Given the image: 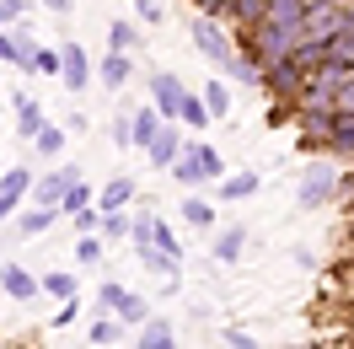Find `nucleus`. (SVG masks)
<instances>
[{"label":"nucleus","instance_id":"nucleus-18","mask_svg":"<svg viewBox=\"0 0 354 349\" xmlns=\"http://www.w3.org/2000/svg\"><path fill=\"white\" fill-rule=\"evenodd\" d=\"M11 108H17V134H22V140H32V134H38V129L48 124V118H44V108H38V102H32L27 91H17V97H11Z\"/></svg>","mask_w":354,"mask_h":349},{"label":"nucleus","instance_id":"nucleus-33","mask_svg":"<svg viewBox=\"0 0 354 349\" xmlns=\"http://www.w3.org/2000/svg\"><path fill=\"white\" fill-rule=\"evenodd\" d=\"M86 204H97V194H91V183L81 177V183L65 194V204H59V210H65V215H75V210H86Z\"/></svg>","mask_w":354,"mask_h":349},{"label":"nucleus","instance_id":"nucleus-32","mask_svg":"<svg viewBox=\"0 0 354 349\" xmlns=\"http://www.w3.org/2000/svg\"><path fill=\"white\" fill-rule=\"evenodd\" d=\"M108 140L118 145V151H134V118L129 113H118V118L108 124Z\"/></svg>","mask_w":354,"mask_h":349},{"label":"nucleus","instance_id":"nucleus-17","mask_svg":"<svg viewBox=\"0 0 354 349\" xmlns=\"http://www.w3.org/2000/svg\"><path fill=\"white\" fill-rule=\"evenodd\" d=\"M177 215L188 220V226H194V231H215V220H221V210H215V204H209V199H199V194H188V199H183V204H177Z\"/></svg>","mask_w":354,"mask_h":349},{"label":"nucleus","instance_id":"nucleus-10","mask_svg":"<svg viewBox=\"0 0 354 349\" xmlns=\"http://www.w3.org/2000/svg\"><path fill=\"white\" fill-rule=\"evenodd\" d=\"M0 290H6L11 301H38V296H44V274H32L22 263H0Z\"/></svg>","mask_w":354,"mask_h":349},{"label":"nucleus","instance_id":"nucleus-11","mask_svg":"<svg viewBox=\"0 0 354 349\" xmlns=\"http://www.w3.org/2000/svg\"><path fill=\"white\" fill-rule=\"evenodd\" d=\"M183 97H188V87L177 81L172 70H156V75H151V102L167 113V118H177V113H183Z\"/></svg>","mask_w":354,"mask_h":349},{"label":"nucleus","instance_id":"nucleus-6","mask_svg":"<svg viewBox=\"0 0 354 349\" xmlns=\"http://www.w3.org/2000/svg\"><path fill=\"white\" fill-rule=\"evenodd\" d=\"M349 22H354V17L344 11V0H317V6H306L301 33H306V38H317V44H328V38H338Z\"/></svg>","mask_w":354,"mask_h":349},{"label":"nucleus","instance_id":"nucleus-20","mask_svg":"<svg viewBox=\"0 0 354 349\" xmlns=\"http://www.w3.org/2000/svg\"><path fill=\"white\" fill-rule=\"evenodd\" d=\"M258 183H263V172H225L221 177V199L225 204H242V199L258 194Z\"/></svg>","mask_w":354,"mask_h":349},{"label":"nucleus","instance_id":"nucleus-12","mask_svg":"<svg viewBox=\"0 0 354 349\" xmlns=\"http://www.w3.org/2000/svg\"><path fill=\"white\" fill-rule=\"evenodd\" d=\"M59 48H65V91H86L91 87V60H86V44H70V38H59Z\"/></svg>","mask_w":354,"mask_h":349},{"label":"nucleus","instance_id":"nucleus-22","mask_svg":"<svg viewBox=\"0 0 354 349\" xmlns=\"http://www.w3.org/2000/svg\"><path fill=\"white\" fill-rule=\"evenodd\" d=\"M59 215H65V210H54V204H32V210H22V215H17V231H22V237H44Z\"/></svg>","mask_w":354,"mask_h":349},{"label":"nucleus","instance_id":"nucleus-15","mask_svg":"<svg viewBox=\"0 0 354 349\" xmlns=\"http://www.w3.org/2000/svg\"><path fill=\"white\" fill-rule=\"evenodd\" d=\"M134 349H177V328L167 317H151L134 328Z\"/></svg>","mask_w":354,"mask_h":349},{"label":"nucleus","instance_id":"nucleus-43","mask_svg":"<svg viewBox=\"0 0 354 349\" xmlns=\"http://www.w3.org/2000/svg\"><path fill=\"white\" fill-rule=\"evenodd\" d=\"M306 6H317V0H306Z\"/></svg>","mask_w":354,"mask_h":349},{"label":"nucleus","instance_id":"nucleus-25","mask_svg":"<svg viewBox=\"0 0 354 349\" xmlns=\"http://www.w3.org/2000/svg\"><path fill=\"white\" fill-rule=\"evenodd\" d=\"M65 134L70 129H59V124H44V129L32 134V151L44 156V161H59V156H65Z\"/></svg>","mask_w":354,"mask_h":349},{"label":"nucleus","instance_id":"nucleus-29","mask_svg":"<svg viewBox=\"0 0 354 349\" xmlns=\"http://www.w3.org/2000/svg\"><path fill=\"white\" fill-rule=\"evenodd\" d=\"M221 344L225 349H263V339H258L252 328H242V323H225L221 328Z\"/></svg>","mask_w":354,"mask_h":349},{"label":"nucleus","instance_id":"nucleus-19","mask_svg":"<svg viewBox=\"0 0 354 349\" xmlns=\"http://www.w3.org/2000/svg\"><path fill=\"white\" fill-rule=\"evenodd\" d=\"M134 258L145 263V269H151V274H161V280H177V253H167V247H156V242H145V247H134Z\"/></svg>","mask_w":354,"mask_h":349},{"label":"nucleus","instance_id":"nucleus-35","mask_svg":"<svg viewBox=\"0 0 354 349\" xmlns=\"http://www.w3.org/2000/svg\"><path fill=\"white\" fill-rule=\"evenodd\" d=\"M156 247H167V253H177V258H183V242H177V231H172L161 215H156Z\"/></svg>","mask_w":354,"mask_h":349},{"label":"nucleus","instance_id":"nucleus-23","mask_svg":"<svg viewBox=\"0 0 354 349\" xmlns=\"http://www.w3.org/2000/svg\"><path fill=\"white\" fill-rule=\"evenodd\" d=\"M97 204H102V210H129L134 204V177H108L102 194H97Z\"/></svg>","mask_w":354,"mask_h":349},{"label":"nucleus","instance_id":"nucleus-42","mask_svg":"<svg viewBox=\"0 0 354 349\" xmlns=\"http://www.w3.org/2000/svg\"><path fill=\"white\" fill-rule=\"evenodd\" d=\"M344 11H349V17H354V0H344Z\"/></svg>","mask_w":354,"mask_h":349},{"label":"nucleus","instance_id":"nucleus-4","mask_svg":"<svg viewBox=\"0 0 354 349\" xmlns=\"http://www.w3.org/2000/svg\"><path fill=\"white\" fill-rule=\"evenodd\" d=\"M97 306L113 312V317H124L129 328H140V323H151V317H156L151 301H145V296H134L129 285H118V280H102V285H97Z\"/></svg>","mask_w":354,"mask_h":349},{"label":"nucleus","instance_id":"nucleus-30","mask_svg":"<svg viewBox=\"0 0 354 349\" xmlns=\"http://www.w3.org/2000/svg\"><path fill=\"white\" fill-rule=\"evenodd\" d=\"M129 226H134L129 210H102V237L108 242H129Z\"/></svg>","mask_w":354,"mask_h":349},{"label":"nucleus","instance_id":"nucleus-3","mask_svg":"<svg viewBox=\"0 0 354 349\" xmlns=\"http://www.w3.org/2000/svg\"><path fill=\"white\" fill-rule=\"evenodd\" d=\"M338 194H344V177L333 172L328 161H311L306 172H301V183H295V204H301V210H322V204H333Z\"/></svg>","mask_w":354,"mask_h":349},{"label":"nucleus","instance_id":"nucleus-39","mask_svg":"<svg viewBox=\"0 0 354 349\" xmlns=\"http://www.w3.org/2000/svg\"><path fill=\"white\" fill-rule=\"evenodd\" d=\"M38 6H48L54 17H70V11H75V0H38Z\"/></svg>","mask_w":354,"mask_h":349},{"label":"nucleus","instance_id":"nucleus-13","mask_svg":"<svg viewBox=\"0 0 354 349\" xmlns=\"http://www.w3.org/2000/svg\"><path fill=\"white\" fill-rule=\"evenodd\" d=\"M97 81H102L108 91H124L134 81V60L124 54V48H108V54L97 60Z\"/></svg>","mask_w":354,"mask_h":349},{"label":"nucleus","instance_id":"nucleus-2","mask_svg":"<svg viewBox=\"0 0 354 349\" xmlns=\"http://www.w3.org/2000/svg\"><path fill=\"white\" fill-rule=\"evenodd\" d=\"M188 38H194V48H199L221 75H231V65H236V38H231V27H225L215 11H199V17L188 22Z\"/></svg>","mask_w":354,"mask_h":349},{"label":"nucleus","instance_id":"nucleus-1","mask_svg":"<svg viewBox=\"0 0 354 349\" xmlns=\"http://www.w3.org/2000/svg\"><path fill=\"white\" fill-rule=\"evenodd\" d=\"M225 172H231L225 156L215 151V145H204V140H188L183 156L172 161V183L177 188H204V183H221Z\"/></svg>","mask_w":354,"mask_h":349},{"label":"nucleus","instance_id":"nucleus-28","mask_svg":"<svg viewBox=\"0 0 354 349\" xmlns=\"http://www.w3.org/2000/svg\"><path fill=\"white\" fill-rule=\"evenodd\" d=\"M140 44H145V38L134 33V22H124V17H118V22H108V48H124V54H134Z\"/></svg>","mask_w":354,"mask_h":349},{"label":"nucleus","instance_id":"nucleus-7","mask_svg":"<svg viewBox=\"0 0 354 349\" xmlns=\"http://www.w3.org/2000/svg\"><path fill=\"white\" fill-rule=\"evenodd\" d=\"M81 177H86V167H75V161H59L54 172H38V183H32V204H54V210H59L65 194L81 183Z\"/></svg>","mask_w":354,"mask_h":349},{"label":"nucleus","instance_id":"nucleus-27","mask_svg":"<svg viewBox=\"0 0 354 349\" xmlns=\"http://www.w3.org/2000/svg\"><path fill=\"white\" fill-rule=\"evenodd\" d=\"M44 296L70 301V296H81V285H75V274H70V269H48V274H44Z\"/></svg>","mask_w":354,"mask_h":349},{"label":"nucleus","instance_id":"nucleus-31","mask_svg":"<svg viewBox=\"0 0 354 349\" xmlns=\"http://www.w3.org/2000/svg\"><path fill=\"white\" fill-rule=\"evenodd\" d=\"M124 317H97V323L86 328V344H113V339H118V333H124Z\"/></svg>","mask_w":354,"mask_h":349},{"label":"nucleus","instance_id":"nucleus-24","mask_svg":"<svg viewBox=\"0 0 354 349\" xmlns=\"http://www.w3.org/2000/svg\"><path fill=\"white\" fill-rule=\"evenodd\" d=\"M102 258H108V237H102V231H81V237H75V263L91 269V263H102Z\"/></svg>","mask_w":354,"mask_h":349},{"label":"nucleus","instance_id":"nucleus-26","mask_svg":"<svg viewBox=\"0 0 354 349\" xmlns=\"http://www.w3.org/2000/svg\"><path fill=\"white\" fill-rule=\"evenodd\" d=\"M177 124H183V129H209V124H215V113L204 108L199 91H188V97H183V113H177Z\"/></svg>","mask_w":354,"mask_h":349},{"label":"nucleus","instance_id":"nucleus-8","mask_svg":"<svg viewBox=\"0 0 354 349\" xmlns=\"http://www.w3.org/2000/svg\"><path fill=\"white\" fill-rule=\"evenodd\" d=\"M183 145H188V140H183V124H177V118H167V124H161V134L145 145V161H151L156 172H172V161L183 156Z\"/></svg>","mask_w":354,"mask_h":349},{"label":"nucleus","instance_id":"nucleus-44","mask_svg":"<svg viewBox=\"0 0 354 349\" xmlns=\"http://www.w3.org/2000/svg\"><path fill=\"white\" fill-rule=\"evenodd\" d=\"M295 349H306V344H295Z\"/></svg>","mask_w":354,"mask_h":349},{"label":"nucleus","instance_id":"nucleus-16","mask_svg":"<svg viewBox=\"0 0 354 349\" xmlns=\"http://www.w3.org/2000/svg\"><path fill=\"white\" fill-rule=\"evenodd\" d=\"M199 97H204V108L215 113V124L231 118V75H209V81L199 87Z\"/></svg>","mask_w":354,"mask_h":349},{"label":"nucleus","instance_id":"nucleus-14","mask_svg":"<svg viewBox=\"0 0 354 349\" xmlns=\"http://www.w3.org/2000/svg\"><path fill=\"white\" fill-rule=\"evenodd\" d=\"M242 253H247V226H242V220L221 226V231H215V247H209V258H215V263H242Z\"/></svg>","mask_w":354,"mask_h":349},{"label":"nucleus","instance_id":"nucleus-37","mask_svg":"<svg viewBox=\"0 0 354 349\" xmlns=\"http://www.w3.org/2000/svg\"><path fill=\"white\" fill-rule=\"evenodd\" d=\"M75 317H81V296H70L65 306H59V312H54V323L65 328V323H75Z\"/></svg>","mask_w":354,"mask_h":349},{"label":"nucleus","instance_id":"nucleus-40","mask_svg":"<svg viewBox=\"0 0 354 349\" xmlns=\"http://www.w3.org/2000/svg\"><path fill=\"white\" fill-rule=\"evenodd\" d=\"M0 27H17V11H11L6 0H0Z\"/></svg>","mask_w":354,"mask_h":349},{"label":"nucleus","instance_id":"nucleus-34","mask_svg":"<svg viewBox=\"0 0 354 349\" xmlns=\"http://www.w3.org/2000/svg\"><path fill=\"white\" fill-rule=\"evenodd\" d=\"M75 237H81V231H102V204H86V210H75Z\"/></svg>","mask_w":354,"mask_h":349},{"label":"nucleus","instance_id":"nucleus-21","mask_svg":"<svg viewBox=\"0 0 354 349\" xmlns=\"http://www.w3.org/2000/svg\"><path fill=\"white\" fill-rule=\"evenodd\" d=\"M161 124H167V113L156 108H134V151H145V145H151L156 134H161Z\"/></svg>","mask_w":354,"mask_h":349},{"label":"nucleus","instance_id":"nucleus-36","mask_svg":"<svg viewBox=\"0 0 354 349\" xmlns=\"http://www.w3.org/2000/svg\"><path fill=\"white\" fill-rule=\"evenodd\" d=\"M134 11H140V22H161V17H167V11H161V6H156V0H134Z\"/></svg>","mask_w":354,"mask_h":349},{"label":"nucleus","instance_id":"nucleus-5","mask_svg":"<svg viewBox=\"0 0 354 349\" xmlns=\"http://www.w3.org/2000/svg\"><path fill=\"white\" fill-rule=\"evenodd\" d=\"M311 81V70L290 54V60H274V65L263 70V91L268 97H279V102H301V91H306Z\"/></svg>","mask_w":354,"mask_h":349},{"label":"nucleus","instance_id":"nucleus-9","mask_svg":"<svg viewBox=\"0 0 354 349\" xmlns=\"http://www.w3.org/2000/svg\"><path fill=\"white\" fill-rule=\"evenodd\" d=\"M32 183H38V172H27V167H11L0 177V226H6V215H22V199H32Z\"/></svg>","mask_w":354,"mask_h":349},{"label":"nucleus","instance_id":"nucleus-38","mask_svg":"<svg viewBox=\"0 0 354 349\" xmlns=\"http://www.w3.org/2000/svg\"><path fill=\"white\" fill-rule=\"evenodd\" d=\"M65 129H70V134H91V124H86V113H70V118H65Z\"/></svg>","mask_w":354,"mask_h":349},{"label":"nucleus","instance_id":"nucleus-41","mask_svg":"<svg viewBox=\"0 0 354 349\" xmlns=\"http://www.w3.org/2000/svg\"><path fill=\"white\" fill-rule=\"evenodd\" d=\"M6 6H11V11H17V17H27V11H32V6H38V0H6Z\"/></svg>","mask_w":354,"mask_h":349}]
</instances>
